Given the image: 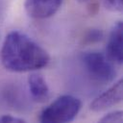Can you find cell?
I'll use <instances>...</instances> for the list:
<instances>
[{
  "label": "cell",
  "mask_w": 123,
  "mask_h": 123,
  "mask_svg": "<svg viewBox=\"0 0 123 123\" xmlns=\"http://www.w3.org/2000/svg\"><path fill=\"white\" fill-rule=\"evenodd\" d=\"M49 61L48 53L26 34L12 31L6 37L1 49V62L6 69L34 71L45 67Z\"/></svg>",
  "instance_id": "1"
},
{
  "label": "cell",
  "mask_w": 123,
  "mask_h": 123,
  "mask_svg": "<svg viewBox=\"0 0 123 123\" xmlns=\"http://www.w3.org/2000/svg\"><path fill=\"white\" fill-rule=\"evenodd\" d=\"M82 107L79 98L73 95H62L42 110L39 120L45 123H65L72 121Z\"/></svg>",
  "instance_id": "2"
},
{
  "label": "cell",
  "mask_w": 123,
  "mask_h": 123,
  "mask_svg": "<svg viewBox=\"0 0 123 123\" xmlns=\"http://www.w3.org/2000/svg\"><path fill=\"white\" fill-rule=\"evenodd\" d=\"M82 63L87 75L95 82L109 84L115 77V69L111 61L103 53L96 51L85 52L81 56Z\"/></svg>",
  "instance_id": "3"
},
{
  "label": "cell",
  "mask_w": 123,
  "mask_h": 123,
  "mask_svg": "<svg viewBox=\"0 0 123 123\" xmlns=\"http://www.w3.org/2000/svg\"><path fill=\"white\" fill-rule=\"evenodd\" d=\"M123 83L122 80L117 81L105 92L96 97L90 104V109L93 111H103L122 101Z\"/></svg>",
  "instance_id": "4"
},
{
  "label": "cell",
  "mask_w": 123,
  "mask_h": 123,
  "mask_svg": "<svg viewBox=\"0 0 123 123\" xmlns=\"http://www.w3.org/2000/svg\"><path fill=\"white\" fill-rule=\"evenodd\" d=\"M107 57L118 64L123 62V23L117 21L111 28L108 43Z\"/></svg>",
  "instance_id": "5"
},
{
  "label": "cell",
  "mask_w": 123,
  "mask_h": 123,
  "mask_svg": "<svg viewBox=\"0 0 123 123\" xmlns=\"http://www.w3.org/2000/svg\"><path fill=\"white\" fill-rule=\"evenodd\" d=\"M62 0H25V10L34 18H47L55 14Z\"/></svg>",
  "instance_id": "6"
},
{
  "label": "cell",
  "mask_w": 123,
  "mask_h": 123,
  "mask_svg": "<svg viewBox=\"0 0 123 123\" xmlns=\"http://www.w3.org/2000/svg\"><path fill=\"white\" fill-rule=\"evenodd\" d=\"M28 86L33 99L37 102H44L49 97V87L42 77L38 73H32L28 77Z\"/></svg>",
  "instance_id": "7"
},
{
  "label": "cell",
  "mask_w": 123,
  "mask_h": 123,
  "mask_svg": "<svg viewBox=\"0 0 123 123\" xmlns=\"http://www.w3.org/2000/svg\"><path fill=\"white\" fill-rule=\"evenodd\" d=\"M122 114L123 113H122L121 111H112V112H109L100 119V122H103V123L104 122H109V123L117 122V123H120V122H122V119H123Z\"/></svg>",
  "instance_id": "8"
},
{
  "label": "cell",
  "mask_w": 123,
  "mask_h": 123,
  "mask_svg": "<svg viewBox=\"0 0 123 123\" xmlns=\"http://www.w3.org/2000/svg\"><path fill=\"white\" fill-rule=\"evenodd\" d=\"M102 36H103V34H102V32L100 31V30H96V29H92V30H90L87 34H86V40L87 41V42H95V41H98V40H100L101 39V37H102Z\"/></svg>",
  "instance_id": "9"
},
{
  "label": "cell",
  "mask_w": 123,
  "mask_h": 123,
  "mask_svg": "<svg viewBox=\"0 0 123 123\" xmlns=\"http://www.w3.org/2000/svg\"><path fill=\"white\" fill-rule=\"evenodd\" d=\"M107 5L113 11L121 12L123 8V0H106Z\"/></svg>",
  "instance_id": "10"
},
{
  "label": "cell",
  "mask_w": 123,
  "mask_h": 123,
  "mask_svg": "<svg viewBox=\"0 0 123 123\" xmlns=\"http://www.w3.org/2000/svg\"><path fill=\"white\" fill-rule=\"evenodd\" d=\"M21 122H25V120L16 116H12V115L0 116V123H21Z\"/></svg>",
  "instance_id": "11"
},
{
  "label": "cell",
  "mask_w": 123,
  "mask_h": 123,
  "mask_svg": "<svg viewBox=\"0 0 123 123\" xmlns=\"http://www.w3.org/2000/svg\"><path fill=\"white\" fill-rule=\"evenodd\" d=\"M77 1L82 2V3H85V2H88V1H90V0H77Z\"/></svg>",
  "instance_id": "12"
}]
</instances>
